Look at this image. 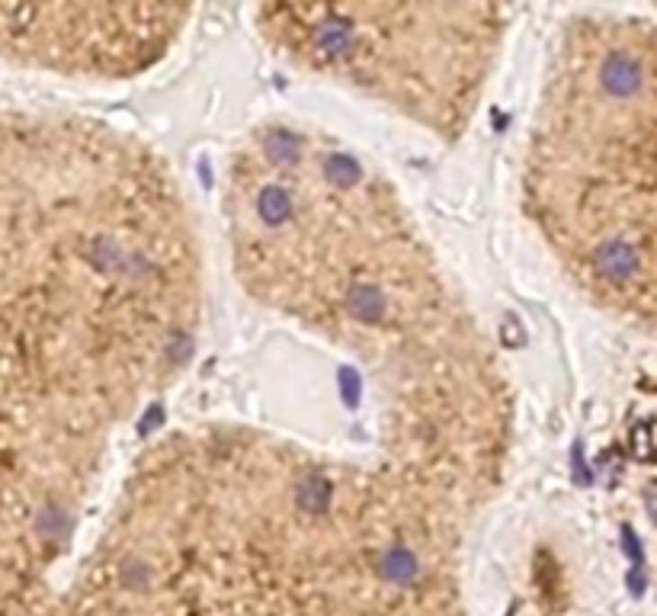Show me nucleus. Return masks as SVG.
Wrapping results in <instances>:
<instances>
[{
  "label": "nucleus",
  "instance_id": "f257e3e1",
  "mask_svg": "<svg viewBox=\"0 0 657 616\" xmlns=\"http://www.w3.org/2000/svg\"><path fill=\"white\" fill-rule=\"evenodd\" d=\"M219 209L241 293L363 367L382 456L478 511L504 472V376L398 184L328 125L270 116L228 154Z\"/></svg>",
  "mask_w": 657,
  "mask_h": 616
},
{
  "label": "nucleus",
  "instance_id": "f03ea898",
  "mask_svg": "<svg viewBox=\"0 0 657 616\" xmlns=\"http://www.w3.org/2000/svg\"><path fill=\"white\" fill-rule=\"evenodd\" d=\"M32 616H465L334 459L209 424L141 453Z\"/></svg>",
  "mask_w": 657,
  "mask_h": 616
},
{
  "label": "nucleus",
  "instance_id": "7ed1b4c3",
  "mask_svg": "<svg viewBox=\"0 0 657 616\" xmlns=\"http://www.w3.org/2000/svg\"><path fill=\"white\" fill-rule=\"evenodd\" d=\"M657 42L651 7H577L548 39L519 209L597 312L654 324Z\"/></svg>",
  "mask_w": 657,
  "mask_h": 616
},
{
  "label": "nucleus",
  "instance_id": "20e7f679",
  "mask_svg": "<svg viewBox=\"0 0 657 616\" xmlns=\"http://www.w3.org/2000/svg\"><path fill=\"white\" fill-rule=\"evenodd\" d=\"M260 42L292 71L455 145L494 81L510 7L488 4H266Z\"/></svg>",
  "mask_w": 657,
  "mask_h": 616
},
{
  "label": "nucleus",
  "instance_id": "39448f33",
  "mask_svg": "<svg viewBox=\"0 0 657 616\" xmlns=\"http://www.w3.org/2000/svg\"><path fill=\"white\" fill-rule=\"evenodd\" d=\"M196 7L174 4H0V59L58 81H139L186 39Z\"/></svg>",
  "mask_w": 657,
  "mask_h": 616
}]
</instances>
